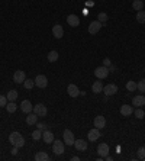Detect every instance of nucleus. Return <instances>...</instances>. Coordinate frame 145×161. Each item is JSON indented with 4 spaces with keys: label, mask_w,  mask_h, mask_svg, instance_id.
Masks as SVG:
<instances>
[{
    "label": "nucleus",
    "mask_w": 145,
    "mask_h": 161,
    "mask_svg": "<svg viewBox=\"0 0 145 161\" xmlns=\"http://www.w3.org/2000/svg\"><path fill=\"white\" fill-rule=\"evenodd\" d=\"M52 151L57 154V155H63L64 151H65V144L61 139H54L52 142Z\"/></svg>",
    "instance_id": "1"
},
{
    "label": "nucleus",
    "mask_w": 145,
    "mask_h": 161,
    "mask_svg": "<svg viewBox=\"0 0 145 161\" xmlns=\"http://www.w3.org/2000/svg\"><path fill=\"white\" fill-rule=\"evenodd\" d=\"M94 76H96V78H99V80L106 78V77L109 76V68H107V67H105V66L97 67L96 70H94Z\"/></svg>",
    "instance_id": "2"
},
{
    "label": "nucleus",
    "mask_w": 145,
    "mask_h": 161,
    "mask_svg": "<svg viewBox=\"0 0 145 161\" xmlns=\"http://www.w3.org/2000/svg\"><path fill=\"white\" fill-rule=\"evenodd\" d=\"M35 115H38V118H44V116H47L48 113V109H47V106L42 103H38L36 106H34V110H32Z\"/></svg>",
    "instance_id": "3"
},
{
    "label": "nucleus",
    "mask_w": 145,
    "mask_h": 161,
    "mask_svg": "<svg viewBox=\"0 0 145 161\" xmlns=\"http://www.w3.org/2000/svg\"><path fill=\"white\" fill-rule=\"evenodd\" d=\"M63 138H64L63 141L65 145H71V147L74 145V141H76V139H74V133H72L70 129H65V131H64Z\"/></svg>",
    "instance_id": "4"
},
{
    "label": "nucleus",
    "mask_w": 145,
    "mask_h": 161,
    "mask_svg": "<svg viewBox=\"0 0 145 161\" xmlns=\"http://www.w3.org/2000/svg\"><path fill=\"white\" fill-rule=\"evenodd\" d=\"M35 86H38L39 89H45V87L48 86V78H47V76L38 74V76L35 77Z\"/></svg>",
    "instance_id": "5"
},
{
    "label": "nucleus",
    "mask_w": 145,
    "mask_h": 161,
    "mask_svg": "<svg viewBox=\"0 0 145 161\" xmlns=\"http://www.w3.org/2000/svg\"><path fill=\"white\" fill-rule=\"evenodd\" d=\"M100 138V129L97 128H93L89 131V133H87V139L90 142H96V139H99Z\"/></svg>",
    "instance_id": "6"
},
{
    "label": "nucleus",
    "mask_w": 145,
    "mask_h": 161,
    "mask_svg": "<svg viewBox=\"0 0 145 161\" xmlns=\"http://www.w3.org/2000/svg\"><path fill=\"white\" fill-rule=\"evenodd\" d=\"M102 22H99V20H94V22H92V23L89 25V33L90 35H96L99 31L102 29Z\"/></svg>",
    "instance_id": "7"
},
{
    "label": "nucleus",
    "mask_w": 145,
    "mask_h": 161,
    "mask_svg": "<svg viewBox=\"0 0 145 161\" xmlns=\"http://www.w3.org/2000/svg\"><path fill=\"white\" fill-rule=\"evenodd\" d=\"M25 80H26L25 71H22V70L14 71V74H13V81L16 83V84H22V83H23Z\"/></svg>",
    "instance_id": "8"
},
{
    "label": "nucleus",
    "mask_w": 145,
    "mask_h": 161,
    "mask_svg": "<svg viewBox=\"0 0 145 161\" xmlns=\"http://www.w3.org/2000/svg\"><path fill=\"white\" fill-rule=\"evenodd\" d=\"M97 154H99V157L105 158V157L109 154V145H107V144H105V142L99 144V147H97Z\"/></svg>",
    "instance_id": "9"
},
{
    "label": "nucleus",
    "mask_w": 145,
    "mask_h": 161,
    "mask_svg": "<svg viewBox=\"0 0 145 161\" xmlns=\"http://www.w3.org/2000/svg\"><path fill=\"white\" fill-rule=\"evenodd\" d=\"M94 128L97 129H103L105 126H106V118L105 116H102V115H99V116H96L94 118Z\"/></svg>",
    "instance_id": "10"
},
{
    "label": "nucleus",
    "mask_w": 145,
    "mask_h": 161,
    "mask_svg": "<svg viewBox=\"0 0 145 161\" xmlns=\"http://www.w3.org/2000/svg\"><path fill=\"white\" fill-rule=\"evenodd\" d=\"M103 93L106 96H113L118 93V86L116 84H107L103 87Z\"/></svg>",
    "instance_id": "11"
},
{
    "label": "nucleus",
    "mask_w": 145,
    "mask_h": 161,
    "mask_svg": "<svg viewBox=\"0 0 145 161\" xmlns=\"http://www.w3.org/2000/svg\"><path fill=\"white\" fill-rule=\"evenodd\" d=\"M20 110L23 112V113H31L32 110H34V106H32V103L29 102V100H23L22 103H20Z\"/></svg>",
    "instance_id": "12"
},
{
    "label": "nucleus",
    "mask_w": 145,
    "mask_h": 161,
    "mask_svg": "<svg viewBox=\"0 0 145 161\" xmlns=\"http://www.w3.org/2000/svg\"><path fill=\"white\" fill-rule=\"evenodd\" d=\"M67 23L70 25L71 28H77L78 25H80V19H78V16H76V15H68Z\"/></svg>",
    "instance_id": "13"
},
{
    "label": "nucleus",
    "mask_w": 145,
    "mask_h": 161,
    "mask_svg": "<svg viewBox=\"0 0 145 161\" xmlns=\"http://www.w3.org/2000/svg\"><path fill=\"white\" fill-rule=\"evenodd\" d=\"M52 35L55 36L57 39H61L63 38V35H64V29H63V26L61 25H54L52 26Z\"/></svg>",
    "instance_id": "14"
},
{
    "label": "nucleus",
    "mask_w": 145,
    "mask_h": 161,
    "mask_svg": "<svg viewBox=\"0 0 145 161\" xmlns=\"http://www.w3.org/2000/svg\"><path fill=\"white\" fill-rule=\"evenodd\" d=\"M67 93L70 97H77V96H80V90H78V87L76 84H68Z\"/></svg>",
    "instance_id": "15"
},
{
    "label": "nucleus",
    "mask_w": 145,
    "mask_h": 161,
    "mask_svg": "<svg viewBox=\"0 0 145 161\" xmlns=\"http://www.w3.org/2000/svg\"><path fill=\"white\" fill-rule=\"evenodd\" d=\"M132 104H134L135 108H142V106L145 104V97H144V95L135 96V97L132 99Z\"/></svg>",
    "instance_id": "16"
},
{
    "label": "nucleus",
    "mask_w": 145,
    "mask_h": 161,
    "mask_svg": "<svg viewBox=\"0 0 145 161\" xmlns=\"http://www.w3.org/2000/svg\"><path fill=\"white\" fill-rule=\"evenodd\" d=\"M134 113V108L130 104H122L121 106V115L122 116H130Z\"/></svg>",
    "instance_id": "17"
},
{
    "label": "nucleus",
    "mask_w": 145,
    "mask_h": 161,
    "mask_svg": "<svg viewBox=\"0 0 145 161\" xmlns=\"http://www.w3.org/2000/svg\"><path fill=\"white\" fill-rule=\"evenodd\" d=\"M42 139H44V142L45 144H52L54 142V133L51 132V131H44L42 132Z\"/></svg>",
    "instance_id": "18"
},
{
    "label": "nucleus",
    "mask_w": 145,
    "mask_h": 161,
    "mask_svg": "<svg viewBox=\"0 0 145 161\" xmlns=\"http://www.w3.org/2000/svg\"><path fill=\"white\" fill-rule=\"evenodd\" d=\"M74 147L77 151H86L87 150V142L84 139H76L74 141Z\"/></svg>",
    "instance_id": "19"
},
{
    "label": "nucleus",
    "mask_w": 145,
    "mask_h": 161,
    "mask_svg": "<svg viewBox=\"0 0 145 161\" xmlns=\"http://www.w3.org/2000/svg\"><path fill=\"white\" fill-rule=\"evenodd\" d=\"M38 122V115H35L34 112H31V113L26 115V125H35V123Z\"/></svg>",
    "instance_id": "20"
},
{
    "label": "nucleus",
    "mask_w": 145,
    "mask_h": 161,
    "mask_svg": "<svg viewBox=\"0 0 145 161\" xmlns=\"http://www.w3.org/2000/svg\"><path fill=\"white\" fill-rule=\"evenodd\" d=\"M20 138H22V135H20L19 132H16V131H14V132H12L9 135V142L12 144V145H16V142L19 141Z\"/></svg>",
    "instance_id": "21"
},
{
    "label": "nucleus",
    "mask_w": 145,
    "mask_h": 161,
    "mask_svg": "<svg viewBox=\"0 0 145 161\" xmlns=\"http://www.w3.org/2000/svg\"><path fill=\"white\" fill-rule=\"evenodd\" d=\"M103 87H105V86L102 84V81H94L92 86V91L93 93H102V91H103Z\"/></svg>",
    "instance_id": "22"
},
{
    "label": "nucleus",
    "mask_w": 145,
    "mask_h": 161,
    "mask_svg": "<svg viewBox=\"0 0 145 161\" xmlns=\"http://www.w3.org/2000/svg\"><path fill=\"white\" fill-rule=\"evenodd\" d=\"M35 160H36V161H49V155L47 154V152L39 151V152H36V155H35Z\"/></svg>",
    "instance_id": "23"
},
{
    "label": "nucleus",
    "mask_w": 145,
    "mask_h": 161,
    "mask_svg": "<svg viewBox=\"0 0 145 161\" xmlns=\"http://www.w3.org/2000/svg\"><path fill=\"white\" fill-rule=\"evenodd\" d=\"M132 9L136 10V12L142 10L144 9V2H142V0H134V2H132Z\"/></svg>",
    "instance_id": "24"
},
{
    "label": "nucleus",
    "mask_w": 145,
    "mask_h": 161,
    "mask_svg": "<svg viewBox=\"0 0 145 161\" xmlns=\"http://www.w3.org/2000/svg\"><path fill=\"white\" fill-rule=\"evenodd\" d=\"M136 22H138V23H145V12H144V9L139 10V12H136Z\"/></svg>",
    "instance_id": "25"
},
{
    "label": "nucleus",
    "mask_w": 145,
    "mask_h": 161,
    "mask_svg": "<svg viewBox=\"0 0 145 161\" xmlns=\"http://www.w3.org/2000/svg\"><path fill=\"white\" fill-rule=\"evenodd\" d=\"M16 109H18V106H16V103H14V102H9V103L6 104V110H7L9 113H14V112H16Z\"/></svg>",
    "instance_id": "26"
},
{
    "label": "nucleus",
    "mask_w": 145,
    "mask_h": 161,
    "mask_svg": "<svg viewBox=\"0 0 145 161\" xmlns=\"http://www.w3.org/2000/svg\"><path fill=\"white\" fill-rule=\"evenodd\" d=\"M6 97H7L9 102H14V100L18 99V91H16V90H10L9 93L6 95Z\"/></svg>",
    "instance_id": "27"
},
{
    "label": "nucleus",
    "mask_w": 145,
    "mask_h": 161,
    "mask_svg": "<svg viewBox=\"0 0 145 161\" xmlns=\"http://www.w3.org/2000/svg\"><path fill=\"white\" fill-rule=\"evenodd\" d=\"M23 86H25V89H28V90H31V89H34V87H35V80L26 78V80L23 81Z\"/></svg>",
    "instance_id": "28"
},
{
    "label": "nucleus",
    "mask_w": 145,
    "mask_h": 161,
    "mask_svg": "<svg viewBox=\"0 0 145 161\" xmlns=\"http://www.w3.org/2000/svg\"><path fill=\"white\" fill-rule=\"evenodd\" d=\"M58 60V52L57 51H49L48 54V61L49 62H55Z\"/></svg>",
    "instance_id": "29"
},
{
    "label": "nucleus",
    "mask_w": 145,
    "mask_h": 161,
    "mask_svg": "<svg viewBox=\"0 0 145 161\" xmlns=\"http://www.w3.org/2000/svg\"><path fill=\"white\" fill-rule=\"evenodd\" d=\"M134 115H135L138 119H144V116H145V112L142 110V108H136L135 110H134Z\"/></svg>",
    "instance_id": "30"
},
{
    "label": "nucleus",
    "mask_w": 145,
    "mask_h": 161,
    "mask_svg": "<svg viewBox=\"0 0 145 161\" xmlns=\"http://www.w3.org/2000/svg\"><path fill=\"white\" fill-rule=\"evenodd\" d=\"M136 90H139L141 93H145V78L136 83Z\"/></svg>",
    "instance_id": "31"
},
{
    "label": "nucleus",
    "mask_w": 145,
    "mask_h": 161,
    "mask_svg": "<svg viewBox=\"0 0 145 161\" xmlns=\"http://www.w3.org/2000/svg\"><path fill=\"white\" fill-rule=\"evenodd\" d=\"M126 90L128 91H135L136 90V83L135 81H128V83H126Z\"/></svg>",
    "instance_id": "32"
},
{
    "label": "nucleus",
    "mask_w": 145,
    "mask_h": 161,
    "mask_svg": "<svg viewBox=\"0 0 145 161\" xmlns=\"http://www.w3.org/2000/svg\"><path fill=\"white\" fill-rule=\"evenodd\" d=\"M41 138H42V132H41V129H36V131L32 132V139H34V141H38V139H41Z\"/></svg>",
    "instance_id": "33"
},
{
    "label": "nucleus",
    "mask_w": 145,
    "mask_h": 161,
    "mask_svg": "<svg viewBox=\"0 0 145 161\" xmlns=\"http://www.w3.org/2000/svg\"><path fill=\"white\" fill-rule=\"evenodd\" d=\"M97 20H99V22H102V23L107 22V13H105V12L99 13V16H97Z\"/></svg>",
    "instance_id": "34"
},
{
    "label": "nucleus",
    "mask_w": 145,
    "mask_h": 161,
    "mask_svg": "<svg viewBox=\"0 0 145 161\" xmlns=\"http://www.w3.org/2000/svg\"><path fill=\"white\" fill-rule=\"evenodd\" d=\"M136 155H138V158H139V160H144V158H145V148L141 147L139 150H138V154H136Z\"/></svg>",
    "instance_id": "35"
},
{
    "label": "nucleus",
    "mask_w": 145,
    "mask_h": 161,
    "mask_svg": "<svg viewBox=\"0 0 145 161\" xmlns=\"http://www.w3.org/2000/svg\"><path fill=\"white\" fill-rule=\"evenodd\" d=\"M7 102H9V100H7V97H6V96L0 95V108L6 106V104H7Z\"/></svg>",
    "instance_id": "36"
},
{
    "label": "nucleus",
    "mask_w": 145,
    "mask_h": 161,
    "mask_svg": "<svg viewBox=\"0 0 145 161\" xmlns=\"http://www.w3.org/2000/svg\"><path fill=\"white\" fill-rule=\"evenodd\" d=\"M103 66H105V67H107V68H109V67L112 66L110 60H109V58H105V60H103Z\"/></svg>",
    "instance_id": "37"
},
{
    "label": "nucleus",
    "mask_w": 145,
    "mask_h": 161,
    "mask_svg": "<svg viewBox=\"0 0 145 161\" xmlns=\"http://www.w3.org/2000/svg\"><path fill=\"white\" fill-rule=\"evenodd\" d=\"M18 150H19V148L13 145V148H12V154H13V155H16V154H18Z\"/></svg>",
    "instance_id": "38"
},
{
    "label": "nucleus",
    "mask_w": 145,
    "mask_h": 161,
    "mask_svg": "<svg viewBox=\"0 0 145 161\" xmlns=\"http://www.w3.org/2000/svg\"><path fill=\"white\" fill-rule=\"evenodd\" d=\"M44 128H45V123H38V129H41V131H42Z\"/></svg>",
    "instance_id": "39"
},
{
    "label": "nucleus",
    "mask_w": 145,
    "mask_h": 161,
    "mask_svg": "<svg viewBox=\"0 0 145 161\" xmlns=\"http://www.w3.org/2000/svg\"><path fill=\"white\" fill-rule=\"evenodd\" d=\"M112 71H116V67H115V66H110V67H109V73H112Z\"/></svg>",
    "instance_id": "40"
},
{
    "label": "nucleus",
    "mask_w": 145,
    "mask_h": 161,
    "mask_svg": "<svg viewBox=\"0 0 145 161\" xmlns=\"http://www.w3.org/2000/svg\"><path fill=\"white\" fill-rule=\"evenodd\" d=\"M78 160H80V158H78V157H76V155L71 157V161H78Z\"/></svg>",
    "instance_id": "41"
},
{
    "label": "nucleus",
    "mask_w": 145,
    "mask_h": 161,
    "mask_svg": "<svg viewBox=\"0 0 145 161\" xmlns=\"http://www.w3.org/2000/svg\"><path fill=\"white\" fill-rule=\"evenodd\" d=\"M144 73H145V68H144Z\"/></svg>",
    "instance_id": "42"
}]
</instances>
